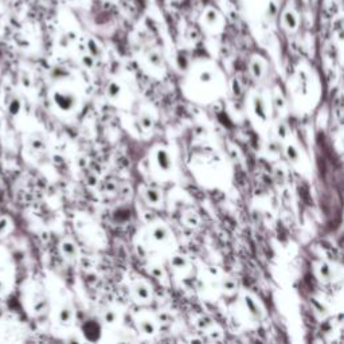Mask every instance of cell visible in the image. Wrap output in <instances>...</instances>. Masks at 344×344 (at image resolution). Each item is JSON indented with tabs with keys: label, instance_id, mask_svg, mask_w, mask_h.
Returning <instances> with one entry per match:
<instances>
[{
	"label": "cell",
	"instance_id": "1",
	"mask_svg": "<svg viewBox=\"0 0 344 344\" xmlns=\"http://www.w3.org/2000/svg\"><path fill=\"white\" fill-rule=\"evenodd\" d=\"M11 281V265L10 258L5 256L4 251H0V287L7 288Z\"/></svg>",
	"mask_w": 344,
	"mask_h": 344
},
{
	"label": "cell",
	"instance_id": "2",
	"mask_svg": "<svg viewBox=\"0 0 344 344\" xmlns=\"http://www.w3.org/2000/svg\"><path fill=\"white\" fill-rule=\"evenodd\" d=\"M284 21L287 22V25L291 27V28H295V27H296V25H297L296 16L293 15L292 12H287V14H285V16H284Z\"/></svg>",
	"mask_w": 344,
	"mask_h": 344
},
{
	"label": "cell",
	"instance_id": "3",
	"mask_svg": "<svg viewBox=\"0 0 344 344\" xmlns=\"http://www.w3.org/2000/svg\"><path fill=\"white\" fill-rule=\"evenodd\" d=\"M70 1H74V0H70Z\"/></svg>",
	"mask_w": 344,
	"mask_h": 344
}]
</instances>
